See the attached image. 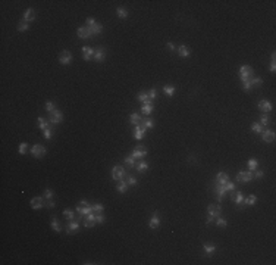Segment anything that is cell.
Returning <instances> with one entry per match:
<instances>
[{
	"label": "cell",
	"mask_w": 276,
	"mask_h": 265,
	"mask_svg": "<svg viewBox=\"0 0 276 265\" xmlns=\"http://www.w3.org/2000/svg\"><path fill=\"white\" fill-rule=\"evenodd\" d=\"M156 94H157V91H156V88H151V90H150V93H149V96H150V100H153V99H156Z\"/></svg>",
	"instance_id": "obj_51"
},
{
	"label": "cell",
	"mask_w": 276,
	"mask_h": 265,
	"mask_svg": "<svg viewBox=\"0 0 276 265\" xmlns=\"http://www.w3.org/2000/svg\"><path fill=\"white\" fill-rule=\"evenodd\" d=\"M30 27H28V22L27 21H22V22H19L18 24V31H27Z\"/></svg>",
	"instance_id": "obj_41"
},
{
	"label": "cell",
	"mask_w": 276,
	"mask_h": 265,
	"mask_svg": "<svg viewBox=\"0 0 276 265\" xmlns=\"http://www.w3.org/2000/svg\"><path fill=\"white\" fill-rule=\"evenodd\" d=\"M190 53H191V50H190L188 46H179L178 47V55L181 58H187V56H190Z\"/></svg>",
	"instance_id": "obj_21"
},
{
	"label": "cell",
	"mask_w": 276,
	"mask_h": 265,
	"mask_svg": "<svg viewBox=\"0 0 276 265\" xmlns=\"http://www.w3.org/2000/svg\"><path fill=\"white\" fill-rule=\"evenodd\" d=\"M138 100L143 102V103H150V96H149V93L141 91V93L138 94Z\"/></svg>",
	"instance_id": "obj_29"
},
{
	"label": "cell",
	"mask_w": 276,
	"mask_h": 265,
	"mask_svg": "<svg viewBox=\"0 0 276 265\" xmlns=\"http://www.w3.org/2000/svg\"><path fill=\"white\" fill-rule=\"evenodd\" d=\"M146 155H147V147L143 146V145H138V146L134 149V152H132L131 156H132L134 159H143Z\"/></svg>",
	"instance_id": "obj_5"
},
{
	"label": "cell",
	"mask_w": 276,
	"mask_h": 265,
	"mask_svg": "<svg viewBox=\"0 0 276 265\" xmlns=\"http://www.w3.org/2000/svg\"><path fill=\"white\" fill-rule=\"evenodd\" d=\"M237 205H241L242 203V200H244V196H242V191H235V196H234V199H232Z\"/></svg>",
	"instance_id": "obj_30"
},
{
	"label": "cell",
	"mask_w": 276,
	"mask_h": 265,
	"mask_svg": "<svg viewBox=\"0 0 276 265\" xmlns=\"http://www.w3.org/2000/svg\"><path fill=\"white\" fill-rule=\"evenodd\" d=\"M214 250H216V247H214L213 245H204V252H206V255H212Z\"/></svg>",
	"instance_id": "obj_39"
},
{
	"label": "cell",
	"mask_w": 276,
	"mask_h": 265,
	"mask_svg": "<svg viewBox=\"0 0 276 265\" xmlns=\"http://www.w3.org/2000/svg\"><path fill=\"white\" fill-rule=\"evenodd\" d=\"M153 109H154V106H153V103L150 102V103H144V105H143L141 112H143L144 115H150L151 112H153Z\"/></svg>",
	"instance_id": "obj_24"
},
{
	"label": "cell",
	"mask_w": 276,
	"mask_h": 265,
	"mask_svg": "<svg viewBox=\"0 0 276 265\" xmlns=\"http://www.w3.org/2000/svg\"><path fill=\"white\" fill-rule=\"evenodd\" d=\"M216 224H217V227H220V228H225L226 226H228L226 220H223V218H220V217L216 218Z\"/></svg>",
	"instance_id": "obj_40"
},
{
	"label": "cell",
	"mask_w": 276,
	"mask_h": 265,
	"mask_svg": "<svg viewBox=\"0 0 276 265\" xmlns=\"http://www.w3.org/2000/svg\"><path fill=\"white\" fill-rule=\"evenodd\" d=\"M140 125H143V127L147 130V128H153L154 122H153V119H151V118H146V119H141Z\"/></svg>",
	"instance_id": "obj_25"
},
{
	"label": "cell",
	"mask_w": 276,
	"mask_h": 265,
	"mask_svg": "<svg viewBox=\"0 0 276 265\" xmlns=\"http://www.w3.org/2000/svg\"><path fill=\"white\" fill-rule=\"evenodd\" d=\"M77 34H78L79 38H88L90 36H91V31H90V28L88 27H79L78 31H77Z\"/></svg>",
	"instance_id": "obj_15"
},
{
	"label": "cell",
	"mask_w": 276,
	"mask_h": 265,
	"mask_svg": "<svg viewBox=\"0 0 276 265\" xmlns=\"http://www.w3.org/2000/svg\"><path fill=\"white\" fill-rule=\"evenodd\" d=\"M256 202H257V197L254 196V194H250L247 199H245V205H248V206H253V205H256Z\"/></svg>",
	"instance_id": "obj_32"
},
{
	"label": "cell",
	"mask_w": 276,
	"mask_h": 265,
	"mask_svg": "<svg viewBox=\"0 0 276 265\" xmlns=\"http://www.w3.org/2000/svg\"><path fill=\"white\" fill-rule=\"evenodd\" d=\"M123 175H125V169H123L120 165L113 166V169H112V177H113V180L119 181V180H122V178H123Z\"/></svg>",
	"instance_id": "obj_7"
},
{
	"label": "cell",
	"mask_w": 276,
	"mask_h": 265,
	"mask_svg": "<svg viewBox=\"0 0 276 265\" xmlns=\"http://www.w3.org/2000/svg\"><path fill=\"white\" fill-rule=\"evenodd\" d=\"M38 127L41 128V130L49 128V121H47V119H44V118H41V116H38Z\"/></svg>",
	"instance_id": "obj_33"
},
{
	"label": "cell",
	"mask_w": 276,
	"mask_h": 265,
	"mask_svg": "<svg viewBox=\"0 0 276 265\" xmlns=\"http://www.w3.org/2000/svg\"><path fill=\"white\" fill-rule=\"evenodd\" d=\"M220 212H222V208H220V205H209V208H207V224H210V223H213L217 217H220Z\"/></svg>",
	"instance_id": "obj_1"
},
{
	"label": "cell",
	"mask_w": 276,
	"mask_h": 265,
	"mask_svg": "<svg viewBox=\"0 0 276 265\" xmlns=\"http://www.w3.org/2000/svg\"><path fill=\"white\" fill-rule=\"evenodd\" d=\"M260 121H262V122H260V125H269V124H270V118H269L267 115H263Z\"/></svg>",
	"instance_id": "obj_46"
},
{
	"label": "cell",
	"mask_w": 276,
	"mask_h": 265,
	"mask_svg": "<svg viewBox=\"0 0 276 265\" xmlns=\"http://www.w3.org/2000/svg\"><path fill=\"white\" fill-rule=\"evenodd\" d=\"M43 206H44V199H43V197L37 196V197H33V199H31V208H33V209H41Z\"/></svg>",
	"instance_id": "obj_13"
},
{
	"label": "cell",
	"mask_w": 276,
	"mask_h": 265,
	"mask_svg": "<svg viewBox=\"0 0 276 265\" xmlns=\"http://www.w3.org/2000/svg\"><path fill=\"white\" fill-rule=\"evenodd\" d=\"M129 122L132 124V125H138L140 122H141V116L138 114H131V116H129Z\"/></svg>",
	"instance_id": "obj_28"
},
{
	"label": "cell",
	"mask_w": 276,
	"mask_h": 265,
	"mask_svg": "<svg viewBox=\"0 0 276 265\" xmlns=\"http://www.w3.org/2000/svg\"><path fill=\"white\" fill-rule=\"evenodd\" d=\"M275 69H276V65L272 64V65H270V72H275Z\"/></svg>",
	"instance_id": "obj_58"
},
{
	"label": "cell",
	"mask_w": 276,
	"mask_h": 265,
	"mask_svg": "<svg viewBox=\"0 0 276 265\" xmlns=\"http://www.w3.org/2000/svg\"><path fill=\"white\" fill-rule=\"evenodd\" d=\"M116 13H118V16H119V18H122V19L128 18V10H126V9H123V7H118Z\"/></svg>",
	"instance_id": "obj_35"
},
{
	"label": "cell",
	"mask_w": 276,
	"mask_h": 265,
	"mask_svg": "<svg viewBox=\"0 0 276 265\" xmlns=\"http://www.w3.org/2000/svg\"><path fill=\"white\" fill-rule=\"evenodd\" d=\"M51 228H53L54 231H60V230H62L60 224H59V221H57L56 218H53V220H51Z\"/></svg>",
	"instance_id": "obj_42"
},
{
	"label": "cell",
	"mask_w": 276,
	"mask_h": 265,
	"mask_svg": "<svg viewBox=\"0 0 276 265\" xmlns=\"http://www.w3.org/2000/svg\"><path fill=\"white\" fill-rule=\"evenodd\" d=\"M128 184H129V186H135V184H137V180H135L134 177H129V178H128Z\"/></svg>",
	"instance_id": "obj_53"
},
{
	"label": "cell",
	"mask_w": 276,
	"mask_h": 265,
	"mask_svg": "<svg viewBox=\"0 0 276 265\" xmlns=\"http://www.w3.org/2000/svg\"><path fill=\"white\" fill-rule=\"evenodd\" d=\"M84 226L87 228L94 227V226H96V215H94V214H88L87 218H85V221H84Z\"/></svg>",
	"instance_id": "obj_17"
},
{
	"label": "cell",
	"mask_w": 276,
	"mask_h": 265,
	"mask_svg": "<svg viewBox=\"0 0 276 265\" xmlns=\"http://www.w3.org/2000/svg\"><path fill=\"white\" fill-rule=\"evenodd\" d=\"M256 177H257V178H262V177H263V171H260V169L256 171Z\"/></svg>",
	"instance_id": "obj_55"
},
{
	"label": "cell",
	"mask_w": 276,
	"mask_h": 265,
	"mask_svg": "<svg viewBox=\"0 0 276 265\" xmlns=\"http://www.w3.org/2000/svg\"><path fill=\"white\" fill-rule=\"evenodd\" d=\"M147 168H149V164H147L146 161H143V162L137 164V169H138L140 172H146V171H147Z\"/></svg>",
	"instance_id": "obj_31"
},
{
	"label": "cell",
	"mask_w": 276,
	"mask_h": 265,
	"mask_svg": "<svg viewBox=\"0 0 276 265\" xmlns=\"http://www.w3.org/2000/svg\"><path fill=\"white\" fill-rule=\"evenodd\" d=\"M251 130H253L256 134H260V133H262V125L257 124V122H254V124H251Z\"/></svg>",
	"instance_id": "obj_43"
},
{
	"label": "cell",
	"mask_w": 276,
	"mask_h": 265,
	"mask_svg": "<svg viewBox=\"0 0 276 265\" xmlns=\"http://www.w3.org/2000/svg\"><path fill=\"white\" fill-rule=\"evenodd\" d=\"M35 19V12H34V9H27L25 10V13H24V21H27V22H30V21H34Z\"/></svg>",
	"instance_id": "obj_20"
},
{
	"label": "cell",
	"mask_w": 276,
	"mask_h": 265,
	"mask_svg": "<svg viewBox=\"0 0 276 265\" xmlns=\"http://www.w3.org/2000/svg\"><path fill=\"white\" fill-rule=\"evenodd\" d=\"M250 84H251V87H253V85H262V84H263V80H262L260 77L250 78Z\"/></svg>",
	"instance_id": "obj_36"
},
{
	"label": "cell",
	"mask_w": 276,
	"mask_h": 265,
	"mask_svg": "<svg viewBox=\"0 0 276 265\" xmlns=\"http://www.w3.org/2000/svg\"><path fill=\"white\" fill-rule=\"evenodd\" d=\"M94 49L93 47H90V46H84L82 47V58H84V61H90L93 56H94Z\"/></svg>",
	"instance_id": "obj_10"
},
{
	"label": "cell",
	"mask_w": 276,
	"mask_h": 265,
	"mask_svg": "<svg viewBox=\"0 0 276 265\" xmlns=\"http://www.w3.org/2000/svg\"><path fill=\"white\" fill-rule=\"evenodd\" d=\"M259 109L262 112H270L272 111V103L267 102V100H262V102H259Z\"/></svg>",
	"instance_id": "obj_18"
},
{
	"label": "cell",
	"mask_w": 276,
	"mask_h": 265,
	"mask_svg": "<svg viewBox=\"0 0 276 265\" xmlns=\"http://www.w3.org/2000/svg\"><path fill=\"white\" fill-rule=\"evenodd\" d=\"M46 147L44 146H41V145H34L33 146V149H31V155L33 156H35V158H41V156H44L46 155Z\"/></svg>",
	"instance_id": "obj_8"
},
{
	"label": "cell",
	"mask_w": 276,
	"mask_h": 265,
	"mask_svg": "<svg viewBox=\"0 0 276 265\" xmlns=\"http://www.w3.org/2000/svg\"><path fill=\"white\" fill-rule=\"evenodd\" d=\"M262 134V139L266 142V143H272L273 140H275V131H272V130H266V131H262L260 133Z\"/></svg>",
	"instance_id": "obj_11"
},
{
	"label": "cell",
	"mask_w": 276,
	"mask_h": 265,
	"mask_svg": "<svg viewBox=\"0 0 276 265\" xmlns=\"http://www.w3.org/2000/svg\"><path fill=\"white\" fill-rule=\"evenodd\" d=\"M46 111H47L49 114H51L53 111H56V106H54L51 102H47V103H46Z\"/></svg>",
	"instance_id": "obj_44"
},
{
	"label": "cell",
	"mask_w": 276,
	"mask_h": 265,
	"mask_svg": "<svg viewBox=\"0 0 276 265\" xmlns=\"http://www.w3.org/2000/svg\"><path fill=\"white\" fill-rule=\"evenodd\" d=\"M44 197H46V199H51V197H53V191L50 189H46L44 190Z\"/></svg>",
	"instance_id": "obj_49"
},
{
	"label": "cell",
	"mask_w": 276,
	"mask_h": 265,
	"mask_svg": "<svg viewBox=\"0 0 276 265\" xmlns=\"http://www.w3.org/2000/svg\"><path fill=\"white\" fill-rule=\"evenodd\" d=\"M228 180H229V177H228L226 172H219V174L216 175V181H217V184H225V183H228Z\"/></svg>",
	"instance_id": "obj_23"
},
{
	"label": "cell",
	"mask_w": 276,
	"mask_h": 265,
	"mask_svg": "<svg viewBox=\"0 0 276 265\" xmlns=\"http://www.w3.org/2000/svg\"><path fill=\"white\" fill-rule=\"evenodd\" d=\"M78 230H79V224H78V221H75V220H72V221L68 224V227H66L68 234H74V233H77Z\"/></svg>",
	"instance_id": "obj_16"
},
{
	"label": "cell",
	"mask_w": 276,
	"mask_h": 265,
	"mask_svg": "<svg viewBox=\"0 0 276 265\" xmlns=\"http://www.w3.org/2000/svg\"><path fill=\"white\" fill-rule=\"evenodd\" d=\"M167 47L173 52V50H176V47H175V44H172V43H167Z\"/></svg>",
	"instance_id": "obj_57"
},
{
	"label": "cell",
	"mask_w": 276,
	"mask_h": 265,
	"mask_svg": "<svg viewBox=\"0 0 276 265\" xmlns=\"http://www.w3.org/2000/svg\"><path fill=\"white\" fill-rule=\"evenodd\" d=\"M77 212L79 215H88V214H93V209H91V205L87 202V200H81L77 206Z\"/></svg>",
	"instance_id": "obj_2"
},
{
	"label": "cell",
	"mask_w": 276,
	"mask_h": 265,
	"mask_svg": "<svg viewBox=\"0 0 276 265\" xmlns=\"http://www.w3.org/2000/svg\"><path fill=\"white\" fill-rule=\"evenodd\" d=\"M91 209H93V214H94V215H97V214H103L104 206H103V205H100V203H96V205H93V206H91Z\"/></svg>",
	"instance_id": "obj_27"
},
{
	"label": "cell",
	"mask_w": 276,
	"mask_h": 265,
	"mask_svg": "<svg viewBox=\"0 0 276 265\" xmlns=\"http://www.w3.org/2000/svg\"><path fill=\"white\" fill-rule=\"evenodd\" d=\"M72 61V53L69 50H62L60 55H59V62L62 65H69Z\"/></svg>",
	"instance_id": "obj_6"
},
{
	"label": "cell",
	"mask_w": 276,
	"mask_h": 265,
	"mask_svg": "<svg viewBox=\"0 0 276 265\" xmlns=\"http://www.w3.org/2000/svg\"><path fill=\"white\" fill-rule=\"evenodd\" d=\"M146 136V128L143 127V125H135V131H134V137L137 139V140H141L143 137Z\"/></svg>",
	"instance_id": "obj_14"
},
{
	"label": "cell",
	"mask_w": 276,
	"mask_h": 265,
	"mask_svg": "<svg viewBox=\"0 0 276 265\" xmlns=\"http://www.w3.org/2000/svg\"><path fill=\"white\" fill-rule=\"evenodd\" d=\"M47 206H49V208H54V202H53L51 199H49V202H47Z\"/></svg>",
	"instance_id": "obj_56"
},
{
	"label": "cell",
	"mask_w": 276,
	"mask_h": 265,
	"mask_svg": "<svg viewBox=\"0 0 276 265\" xmlns=\"http://www.w3.org/2000/svg\"><path fill=\"white\" fill-rule=\"evenodd\" d=\"M62 119H63V114L59 109H56L50 114V122H53V124H60Z\"/></svg>",
	"instance_id": "obj_9"
},
{
	"label": "cell",
	"mask_w": 276,
	"mask_h": 265,
	"mask_svg": "<svg viewBox=\"0 0 276 265\" xmlns=\"http://www.w3.org/2000/svg\"><path fill=\"white\" fill-rule=\"evenodd\" d=\"M159 224H160L159 214H157V212H154V214H153V217H151V220H150V223H149V226H150V228H157Z\"/></svg>",
	"instance_id": "obj_22"
},
{
	"label": "cell",
	"mask_w": 276,
	"mask_h": 265,
	"mask_svg": "<svg viewBox=\"0 0 276 265\" xmlns=\"http://www.w3.org/2000/svg\"><path fill=\"white\" fill-rule=\"evenodd\" d=\"M116 189H118L119 193H125V191L128 190V183H126V181H123V180H119Z\"/></svg>",
	"instance_id": "obj_26"
},
{
	"label": "cell",
	"mask_w": 276,
	"mask_h": 265,
	"mask_svg": "<svg viewBox=\"0 0 276 265\" xmlns=\"http://www.w3.org/2000/svg\"><path fill=\"white\" fill-rule=\"evenodd\" d=\"M63 215H65L69 221L75 220V214H74V211H71V209H65V211H63Z\"/></svg>",
	"instance_id": "obj_38"
},
{
	"label": "cell",
	"mask_w": 276,
	"mask_h": 265,
	"mask_svg": "<svg viewBox=\"0 0 276 265\" xmlns=\"http://www.w3.org/2000/svg\"><path fill=\"white\" fill-rule=\"evenodd\" d=\"M257 166H259L257 159H250V161H248V168H250V171H256Z\"/></svg>",
	"instance_id": "obj_34"
},
{
	"label": "cell",
	"mask_w": 276,
	"mask_h": 265,
	"mask_svg": "<svg viewBox=\"0 0 276 265\" xmlns=\"http://www.w3.org/2000/svg\"><path fill=\"white\" fill-rule=\"evenodd\" d=\"M103 221H104L103 214H97V215H96V223H103Z\"/></svg>",
	"instance_id": "obj_52"
},
{
	"label": "cell",
	"mask_w": 276,
	"mask_h": 265,
	"mask_svg": "<svg viewBox=\"0 0 276 265\" xmlns=\"http://www.w3.org/2000/svg\"><path fill=\"white\" fill-rule=\"evenodd\" d=\"M43 136L47 139V140H50L51 139V130L50 128H46V130H43Z\"/></svg>",
	"instance_id": "obj_48"
},
{
	"label": "cell",
	"mask_w": 276,
	"mask_h": 265,
	"mask_svg": "<svg viewBox=\"0 0 276 265\" xmlns=\"http://www.w3.org/2000/svg\"><path fill=\"white\" fill-rule=\"evenodd\" d=\"M253 74H254V71H253V68L248 66V65H242V66L239 68V77H241L242 81H247V80L253 78Z\"/></svg>",
	"instance_id": "obj_3"
},
{
	"label": "cell",
	"mask_w": 276,
	"mask_h": 265,
	"mask_svg": "<svg viewBox=\"0 0 276 265\" xmlns=\"http://www.w3.org/2000/svg\"><path fill=\"white\" fill-rule=\"evenodd\" d=\"M125 162H126V165H129V166H134V165H135V159H134L132 156H126V158H125Z\"/></svg>",
	"instance_id": "obj_47"
},
{
	"label": "cell",
	"mask_w": 276,
	"mask_h": 265,
	"mask_svg": "<svg viewBox=\"0 0 276 265\" xmlns=\"http://www.w3.org/2000/svg\"><path fill=\"white\" fill-rule=\"evenodd\" d=\"M242 88H244V90H250V88H251L250 80H247V81H242Z\"/></svg>",
	"instance_id": "obj_50"
},
{
	"label": "cell",
	"mask_w": 276,
	"mask_h": 265,
	"mask_svg": "<svg viewBox=\"0 0 276 265\" xmlns=\"http://www.w3.org/2000/svg\"><path fill=\"white\" fill-rule=\"evenodd\" d=\"M18 150H19V153H21V155H25V153H27V150H28V145H27V143H21Z\"/></svg>",
	"instance_id": "obj_45"
},
{
	"label": "cell",
	"mask_w": 276,
	"mask_h": 265,
	"mask_svg": "<svg viewBox=\"0 0 276 265\" xmlns=\"http://www.w3.org/2000/svg\"><path fill=\"white\" fill-rule=\"evenodd\" d=\"M163 91H164L167 96H173V93H175V87H173V85H164V87H163Z\"/></svg>",
	"instance_id": "obj_37"
},
{
	"label": "cell",
	"mask_w": 276,
	"mask_h": 265,
	"mask_svg": "<svg viewBox=\"0 0 276 265\" xmlns=\"http://www.w3.org/2000/svg\"><path fill=\"white\" fill-rule=\"evenodd\" d=\"M93 24H96L94 18H87V27H91Z\"/></svg>",
	"instance_id": "obj_54"
},
{
	"label": "cell",
	"mask_w": 276,
	"mask_h": 265,
	"mask_svg": "<svg viewBox=\"0 0 276 265\" xmlns=\"http://www.w3.org/2000/svg\"><path fill=\"white\" fill-rule=\"evenodd\" d=\"M94 61L96 62H103L104 61V58H106V52H104V49L103 47H99V49H96V52H94Z\"/></svg>",
	"instance_id": "obj_12"
},
{
	"label": "cell",
	"mask_w": 276,
	"mask_h": 265,
	"mask_svg": "<svg viewBox=\"0 0 276 265\" xmlns=\"http://www.w3.org/2000/svg\"><path fill=\"white\" fill-rule=\"evenodd\" d=\"M253 177H254L253 171H239L237 174V180L239 183H248L253 180Z\"/></svg>",
	"instance_id": "obj_4"
},
{
	"label": "cell",
	"mask_w": 276,
	"mask_h": 265,
	"mask_svg": "<svg viewBox=\"0 0 276 265\" xmlns=\"http://www.w3.org/2000/svg\"><path fill=\"white\" fill-rule=\"evenodd\" d=\"M88 28H90V31H91V36H97V34H100V33L103 31V25L99 24V22L93 24V25L88 27Z\"/></svg>",
	"instance_id": "obj_19"
}]
</instances>
